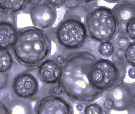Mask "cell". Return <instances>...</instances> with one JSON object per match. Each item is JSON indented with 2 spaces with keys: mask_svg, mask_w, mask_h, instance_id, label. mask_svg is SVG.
Here are the masks:
<instances>
[{
  "mask_svg": "<svg viewBox=\"0 0 135 114\" xmlns=\"http://www.w3.org/2000/svg\"><path fill=\"white\" fill-rule=\"evenodd\" d=\"M98 59L94 53L87 50H79L66 57L59 84L69 99L87 104L103 95L104 93L92 87L88 78L91 65Z\"/></svg>",
  "mask_w": 135,
  "mask_h": 114,
  "instance_id": "6da1fadb",
  "label": "cell"
},
{
  "mask_svg": "<svg viewBox=\"0 0 135 114\" xmlns=\"http://www.w3.org/2000/svg\"><path fill=\"white\" fill-rule=\"evenodd\" d=\"M52 43L48 33L34 26L20 29L10 50L14 60L27 69H36L47 60Z\"/></svg>",
  "mask_w": 135,
  "mask_h": 114,
  "instance_id": "7a4b0ae2",
  "label": "cell"
},
{
  "mask_svg": "<svg viewBox=\"0 0 135 114\" xmlns=\"http://www.w3.org/2000/svg\"><path fill=\"white\" fill-rule=\"evenodd\" d=\"M84 23L88 37L98 43L112 41L119 32L117 16L112 9L106 6H96L91 10Z\"/></svg>",
  "mask_w": 135,
  "mask_h": 114,
  "instance_id": "3957f363",
  "label": "cell"
},
{
  "mask_svg": "<svg viewBox=\"0 0 135 114\" xmlns=\"http://www.w3.org/2000/svg\"><path fill=\"white\" fill-rule=\"evenodd\" d=\"M126 69V61L98 58L90 67L88 80L94 89L105 93L123 83Z\"/></svg>",
  "mask_w": 135,
  "mask_h": 114,
  "instance_id": "277c9868",
  "label": "cell"
},
{
  "mask_svg": "<svg viewBox=\"0 0 135 114\" xmlns=\"http://www.w3.org/2000/svg\"><path fill=\"white\" fill-rule=\"evenodd\" d=\"M64 18L55 28L57 44L66 51H77L84 45L88 39L84 23L77 15Z\"/></svg>",
  "mask_w": 135,
  "mask_h": 114,
  "instance_id": "5b68a950",
  "label": "cell"
},
{
  "mask_svg": "<svg viewBox=\"0 0 135 114\" xmlns=\"http://www.w3.org/2000/svg\"><path fill=\"white\" fill-rule=\"evenodd\" d=\"M39 91L38 79L31 72H21L11 80V92L19 98L32 100L36 98Z\"/></svg>",
  "mask_w": 135,
  "mask_h": 114,
  "instance_id": "8992f818",
  "label": "cell"
},
{
  "mask_svg": "<svg viewBox=\"0 0 135 114\" xmlns=\"http://www.w3.org/2000/svg\"><path fill=\"white\" fill-rule=\"evenodd\" d=\"M134 84L122 83L106 92L105 98L112 101V110L117 111L134 110L135 106Z\"/></svg>",
  "mask_w": 135,
  "mask_h": 114,
  "instance_id": "52a82bcc",
  "label": "cell"
},
{
  "mask_svg": "<svg viewBox=\"0 0 135 114\" xmlns=\"http://www.w3.org/2000/svg\"><path fill=\"white\" fill-rule=\"evenodd\" d=\"M36 114H73L74 110L68 101L60 95L51 94L44 97L37 102Z\"/></svg>",
  "mask_w": 135,
  "mask_h": 114,
  "instance_id": "ba28073f",
  "label": "cell"
},
{
  "mask_svg": "<svg viewBox=\"0 0 135 114\" xmlns=\"http://www.w3.org/2000/svg\"><path fill=\"white\" fill-rule=\"evenodd\" d=\"M29 13L34 27L44 31L54 26L57 15L56 9L46 1L36 6H31Z\"/></svg>",
  "mask_w": 135,
  "mask_h": 114,
  "instance_id": "9c48e42d",
  "label": "cell"
},
{
  "mask_svg": "<svg viewBox=\"0 0 135 114\" xmlns=\"http://www.w3.org/2000/svg\"><path fill=\"white\" fill-rule=\"evenodd\" d=\"M16 15L0 11V50H10L16 41L18 30Z\"/></svg>",
  "mask_w": 135,
  "mask_h": 114,
  "instance_id": "30bf717a",
  "label": "cell"
},
{
  "mask_svg": "<svg viewBox=\"0 0 135 114\" xmlns=\"http://www.w3.org/2000/svg\"><path fill=\"white\" fill-rule=\"evenodd\" d=\"M62 75V65L49 58L37 67V77L46 85L59 84Z\"/></svg>",
  "mask_w": 135,
  "mask_h": 114,
  "instance_id": "8fae6325",
  "label": "cell"
},
{
  "mask_svg": "<svg viewBox=\"0 0 135 114\" xmlns=\"http://www.w3.org/2000/svg\"><path fill=\"white\" fill-rule=\"evenodd\" d=\"M114 12L119 23L118 34H123L125 25L135 19L134 1H120L112 9Z\"/></svg>",
  "mask_w": 135,
  "mask_h": 114,
  "instance_id": "7c38bea8",
  "label": "cell"
},
{
  "mask_svg": "<svg viewBox=\"0 0 135 114\" xmlns=\"http://www.w3.org/2000/svg\"><path fill=\"white\" fill-rule=\"evenodd\" d=\"M3 102L7 106L10 113H33L32 105L29 100L18 98L11 92L5 95Z\"/></svg>",
  "mask_w": 135,
  "mask_h": 114,
  "instance_id": "4fadbf2b",
  "label": "cell"
},
{
  "mask_svg": "<svg viewBox=\"0 0 135 114\" xmlns=\"http://www.w3.org/2000/svg\"><path fill=\"white\" fill-rule=\"evenodd\" d=\"M27 0H0V11L8 15H16L23 12L29 5Z\"/></svg>",
  "mask_w": 135,
  "mask_h": 114,
  "instance_id": "5bb4252c",
  "label": "cell"
},
{
  "mask_svg": "<svg viewBox=\"0 0 135 114\" xmlns=\"http://www.w3.org/2000/svg\"><path fill=\"white\" fill-rule=\"evenodd\" d=\"M14 62V57L10 50H0V74L9 72Z\"/></svg>",
  "mask_w": 135,
  "mask_h": 114,
  "instance_id": "9a60e30c",
  "label": "cell"
},
{
  "mask_svg": "<svg viewBox=\"0 0 135 114\" xmlns=\"http://www.w3.org/2000/svg\"><path fill=\"white\" fill-rule=\"evenodd\" d=\"M98 5L97 1H65L64 6L68 9L74 11L79 9H94Z\"/></svg>",
  "mask_w": 135,
  "mask_h": 114,
  "instance_id": "2e32d148",
  "label": "cell"
},
{
  "mask_svg": "<svg viewBox=\"0 0 135 114\" xmlns=\"http://www.w3.org/2000/svg\"><path fill=\"white\" fill-rule=\"evenodd\" d=\"M115 51V46L111 41L101 43L98 47V53L103 58L112 57Z\"/></svg>",
  "mask_w": 135,
  "mask_h": 114,
  "instance_id": "e0dca14e",
  "label": "cell"
},
{
  "mask_svg": "<svg viewBox=\"0 0 135 114\" xmlns=\"http://www.w3.org/2000/svg\"><path fill=\"white\" fill-rule=\"evenodd\" d=\"M135 43L131 41L124 50V57L126 62L130 66L134 67L135 66Z\"/></svg>",
  "mask_w": 135,
  "mask_h": 114,
  "instance_id": "ac0fdd59",
  "label": "cell"
},
{
  "mask_svg": "<svg viewBox=\"0 0 135 114\" xmlns=\"http://www.w3.org/2000/svg\"><path fill=\"white\" fill-rule=\"evenodd\" d=\"M84 113L86 114H105L108 113L103 107L98 103H93L87 105L84 110Z\"/></svg>",
  "mask_w": 135,
  "mask_h": 114,
  "instance_id": "d6986e66",
  "label": "cell"
},
{
  "mask_svg": "<svg viewBox=\"0 0 135 114\" xmlns=\"http://www.w3.org/2000/svg\"><path fill=\"white\" fill-rule=\"evenodd\" d=\"M123 34L126 35L131 41H135V19L130 20L124 28Z\"/></svg>",
  "mask_w": 135,
  "mask_h": 114,
  "instance_id": "ffe728a7",
  "label": "cell"
},
{
  "mask_svg": "<svg viewBox=\"0 0 135 114\" xmlns=\"http://www.w3.org/2000/svg\"><path fill=\"white\" fill-rule=\"evenodd\" d=\"M119 35L117 40V45L118 48L124 50L127 46L131 42L129 38L124 34H118Z\"/></svg>",
  "mask_w": 135,
  "mask_h": 114,
  "instance_id": "44dd1931",
  "label": "cell"
},
{
  "mask_svg": "<svg viewBox=\"0 0 135 114\" xmlns=\"http://www.w3.org/2000/svg\"><path fill=\"white\" fill-rule=\"evenodd\" d=\"M10 80L9 72L0 74V92L5 89L7 86Z\"/></svg>",
  "mask_w": 135,
  "mask_h": 114,
  "instance_id": "7402d4cb",
  "label": "cell"
},
{
  "mask_svg": "<svg viewBox=\"0 0 135 114\" xmlns=\"http://www.w3.org/2000/svg\"><path fill=\"white\" fill-rule=\"evenodd\" d=\"M113 56H114L115 60L118 61H125L124 57V50L118 48L115 51H114Z\"/></svg>",
  "mask_w": 135,
  "mask_h": 114,
  "instance_id": "603a6c76",
  "label": "cell"
},
{
  "mask_svg": "<svg viewBox=\"0 0 135 114\" xmlns=\"http://www.w3.org/2000/svg\"><path fill=\"white\" fill-rule=\"evenodd\" d=\"M46 2L56 9L63 7L65 4V1H46Z\"/></svg>",
  "mask_w": 135,
  "mask_h": 114,
  "instance_id": "cb8c5ba5",
  "label": "cell"
},
{
  "mask_svg": "<svg viewBox=\"0 0 135 114\" xmlns=\"http://www.w3.org/2000/svg\"><path fill=\"white\" fill-rule=\"evenodd\" d=\"M10 112L7 106L2 100H0V114H9Z\"/></svg>",
  "mask_w": 135,
  "mask_h": 114,
  "instance_id": "d4e9b609",
  "label": "cell"
},
{
  "mask_svg": "<svg viewBox=\"0 0 135 114\" xmlns=\"http://www.w3.org/2000/svg\"><path fill=\"white\" fill-rule=\"evenodd\" d=\"M65 58L66 57L63 56L62 54H56V56H54V57L51 58H52L54 60L58 63L59 64L62 65L65 61Z\"/></svg>",
  "mask_w": 135,
  "mask_h": 114,
  "instance_id": "484cf974",
  "label": "cell"
},
{
  "mask_svg": "<svg viewBox=\"0 0 135 114\" xmlns=\"http://www.w3.org/2000/svg\"><path fill=\"white\" fill-rule=\"evenodd\" d=\"M52 93L54 94L57 95H60L62 93V89L59 84H55L54 86L52 88Z\"/></svg>",
  "mask_w": 135,
  "mask_h": 114,
  "instance_id": "4316f807",
  "label": "cell"
},
{
  "mask_svg": "<svg viewBox=\"0 0 135 114\" xmlns=\"http://www.w3.org/2000/svg\"><path fill=\"white\" fill-rule=\"evenodd\" d=\"M128 75L132 79H134L135 77H134V67H131V68L129 69V71H128Z\"/></svg>",
  "mask_w": 135,
  "mask_h": 114,
  "instance_id": "83f0119b",
  "label": "cell"
},
{
  "mask_svg": "<svg viewBox=\"0 0 135 114\" xmlns=\"http://www.w3.org/2000/svg\"><path fill=\"white\" fill-rule=\"evenodd\" d=\"M42 1H30L29 5H31V6H36L42 3Z\"/></svg>",
  "mask_w": 135,
  "mask_h": 114,
  "instance_id": "f1b7e54d",
  "label": "cell"
},
{
  "mask_svg": "<svg viewBox=\"0 0 135 114\" xmlns=\"http://www.w3.org/2000/svg\"><path fill=\"white\" fill-rule=\"evenodd\" d=\"M78 104L77 105V110H78V111H81L82 110V109H83V106H82V104H81V103H78Z\"/></svg>",
  "mask_w": 135,
  "mask_h": 114,
  "instance_id": "f546056e",
  "label": "cell"
},
{
  "mask_svg": "<svg viewBox=\"0 0 135 114\" xmlns=\"http://www.w3.org/2000/svg\"><path fill=\"white\" fill-rule=\"evenodd\" d=\"M120 1H107V2H119Z\"/></svg>",
  "mask_w": 135,
  "mask_h": 114,
  "instance_id": "4dcf8cb0",
  "label": "cell"
}]
</instances>
